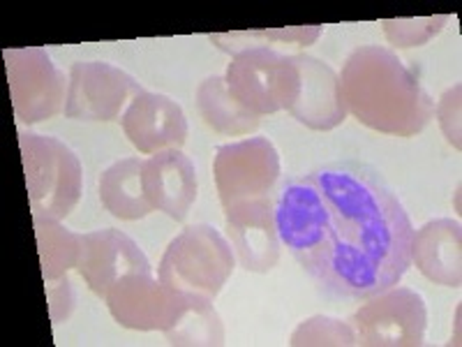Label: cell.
<instances>
[{
  "label": "cell",
  "mask_w": 462,
  "mask_h": 347,
  "mask_svg": "<svg viewBox=\"0 0 462 347\" xmlns=\"http://www.w3.org/2000/svg\"><path fill=\"white\" fill-rule=\"evenodd\" d=\"M289 345L294 347H312V345H336L346 347L356 345V333H354L349 322L336 320V317L315 315L310 320H305L303 324L296 326V332L291 333Z\"/></svg>",
  "instance_id": "obj_24"
},
{
  "label": "cell",
  "mask_w": 462,
  "mask_h": 347,
  "mask_svg": "<svg viewBox=\"0 0 462 347\" xmlns=\"http://www.w3.org/2000/svg\"><path fill=\"white\" fill-rule=\"evenodd\" d=\"M65 118L72 121H118L143 86L132 74L105 61H79L69 68Z\"/></svg>",
  "instance_id": "obj_9"
},
{
  "label": "cell",
  "mask_w": 462,
  "mask_h": 347,
  "mask_svg": "<svg viewBox=\"0 0 462 347\" xmlns=\"http://www.w3.org/2000/svg\"><path fill=\"white\" fill-rule=\"evenodd\" d=\"M300 74V90L289 114L300 126L317 132H328L342 126L346 118L340 95V80L328 63L310 53H291Z\"/></svg>",
  "instance_id": "obj_16"
},
{
  "label": "cell",
  "mask_w": 462,
  "mask_h": 347,
  "mask_svg": "<svg viewBox=\"0 0 462 347\" xmlns=\"http://www.w3.org/2000/svg\"><path fill=\"white\" fill-rule=\"evenodd\" d=\"M169 345H188V347H213L225 342V324L213 301L192 299L188 311L180 320L164 332Z\"/></svg>",
  "instance_id": "obj_22"
},
{
  "label": "cell",
  "mask_w": 462,
  "mask_h": 347,
  "mask_svg": "<svg viewBox=\"0 0 462 347\" xmlns=\"http://www.w3.org/2000/svg\"><path fill=\"white\" fill-rule=\"evenodd\" d=\"M118 121L132 146L143 155L183 148L188 142V116L169 95L143 90L132 98Z\"/></svg>",
  "instance_id": "obj_14"
},
{
  "label": "cell",
  "mask_w": 462,
  "mask_h": 347,
  "mask_svg": "<svg viewBox=\"0 0 462 347\" xmlns=\"http://www.w3.org/2000/svg\"><path fill=\"white\" fill-rule=\"evenodd\" d=\"M77 271L95 296L106 299L109 289L125 276L152 274L151 259L139 243L121 230H95L81 237Z\"/></svg>",
  "instance_id": "obj_13"
},
{
  "label": "cell",
  "mask_w": 462,
  "mask_h": 347,
  "mask_svg": "<svg viewBox=\"0 0 462 347\" xmlns=\"http://www.w3.org/2000/svg\"><path fill=\"white\" fill-rule=\"evenodd\" d=\"M3 56L16 121L37 126L65 114L69 80L56 68L47 49H7Z\"/></svg>",
  "instance_id": "obj_6"
},
{
  "label": "cell",
  "mask_w": 462,
  "mask_h": 347,
  "mask_svg": "<svg viewBox=\"0 0 462 347\" xmlns=\"http://www.w3.org/2000/svg\"><path fill=\"white\" fill-rule=\"evenodd\" d=\"M19 148L32 216L65 220L84 192L79 155L60 139L26 130L19 132Z\"/></svg>",
  "instance_id": "obj_4"
},
{
  "label": "cell",
  "mask_w": 462,
  "mask_h": 347,
  "mask_svg": "<svg viewBox=\"0 0 462 347\" xmlns=\"http://www.w3.org/2000/svg\"><path fill=\"white\" fill-rule=\"evenodd\" d=\"M236 268L231 243L216 227H185L171 239L158 267V278L189 299L216 301Z\"/></svg>",
  "instance_id": "obj_3"
},
{
  "label": "cell",
  "mask_w": 462,
  "mask_h": 347,
  "mask_svg": "<svg viewBox=\"0 0 462 347\" xmlns=\"http://www.w3.org/2000/svg\"><path fill=\"white\" fill-rule=\"evenodd\" d=\"M222 209L243 200L266 197L280 181V153L268 137L222 144L213 160Z\"/></svg>",
  "instance_id": "obj_10"
},
{
  "label": "cell",
  "mask_w": 462,
  "mask_h": 347,
  "mask_svg": "<svg viewBox=\"0 0 462 347\" xmlns=\"http://www.w3.org/2000/svg\"><path fill=\"white\" fill-rule=\"evenodd\" d=\"M273 197L225 206V230L236 262L250 274H268L280 262L282 243L275 230Z\"/></svg>",
  "instance_id": "obj_12"
},
{
  "label": "cell",
  "mask_w": 462,
  "mask_h": 347,
  "mask_svg": "<svg viewBox=\"0 0 462 347\" xmlns=\"http://www.w3.org/2000/svg\"><path fill=\"white\" fill-rule=\"evenodd\" d=\"M326 202V239L305 274L340 299H370L411 267L414 225L373 167L328 163L310 172Z\"/></svg>",
  "instance_id": "obj_1"
},
{
  "label": "cell",
  "mask_w": 462,
  "mask_h": 347,
  "mask_svg": "<svg viewBox=\"0 0 462 347\" xmlns=\"http://www.w3.org/2000/svg\"><path fill=\"white\" fill-rule=\"evenodd\" d=\"M451 16H410V19H386L382 22V31L393 47L411 49L423 47L435 35L444 31Z\"/></svg>",
  "instance_id": "obj_23"
},
{
  "label": "cell",
  "mask_w": 462,
  "mask_h": 347,
  "mask_svg": "<svg viewBox=\"0 0 462 347\" xmlns=\"http://www.w3.org/2000/svg\"><path fill=\"white\" fill-rule=\"evenodd\" d=\"M197 109L206 126L213 132H220L225 137H243L253 135L262 118L253 111H247L234 95L226 90L225 77L213 74L204 80L197 89Z\"/></svg>",
  "instance_id": "obj_19"
},
{
  "label": "cell",
  "mask_w": 462,
  "mask_h": 347,
  "mask_svg": "<svg viewBox=\"0 0 462 347\" xmlns=\"http://www.w3.org/2000/svg\"><path fill=\"white\" fill-rule=\"evenodd\" d=\"M337 80L346 114L382 135L416 137L435 116V100L414 70L379 44L354 49Z\"/></svg>",
  "instance_id": "obj_2"
},
{
  "label": "cell",
  "mask_w": 462,
  "mask_h": 347,
  "mask_svg": "<svg viewBox=\"0 0 462 347\" xmlns=\"http://www.w3.org/2000/svg\"><path fill=\"white\" fill-rule=\"evenodd\" d=\"M142 183L152 211H160L171 220H188L199 195V176L189 155L180 148L152 153L143 160Z\"/></svg>",
  "instance_id": "obj_15"
},
{
  "label": "cell",
  "mask_w": 462,
  "mask_h": 347,
  "mask_svg": "<svg viewBox=\"0 0 462 347\" xmlns=\"http://www.w3.org/2000/svg\"><path fill=\"white\" fill-rule=\"evenodd\" d=\"M324 26H289V28H263V31H236L208 35V42L216 44L220 52L231 58L245 49H273L275 44H291V47H310L319 40Z\"/></svg>",
  "instance_id": "obj_21"
},
{
  "label": "cell",
  "mask_w": 462,
  "mask_h": 347,
  "mask_svg": "<svg viewBox=\"0 0 462 347\" xmlns=\"http://www.w3.org/2000/svg\"><path fill=\"white\" fill-rule=\"evenodd\" d=\"M225 84L247 111L259 118L289 111L299 98L300 74L291 53L275 49H245L231 58Z\"/></svg>",
  "instance_id": "obj_5"
},
{
  "label": "cell",
  "mask_w": 462,
  "mask_h": 347,
  "mask_svg": "<svg viewBox=\"0 0 462 347\" xmlns=\"http://www.w3.org/2000/svg\"><path fill=\"white\" fill-rule=\"evenodd\" d=\"M411 267L430 283L457 289L462 283V227L453 218L430 220L414 230Z\"/></svg>",
  "instance_id": "obj_17"
},
{
  "label": "cell",
  "mask_w": 462,
  "mask_h": 347,
  "mask_svg": "<svg viewBox=\"0 0 462 347\" xmlns=\"http://www.w3.org/2000/svg\"><path fill=\"white\" fill-rule=\"evenodd\" d=\"M32 225H35L37 253H40L44 280L63 278L69 268H77L84 234H77L60 225V220L44 216H32Z\"/></svg>",
  "instance_id": "obj_20"
},
{
  "label": "cell",
  "mask_w": 462,
  "mask_h": 347,
  "mask_svg": "<svg viewBox=\"0 0 462 347\" xmlns=\"http://www.w3.org/2000/svg\"><path fill=\"white\" fill-rule=\"evenodd\" d=\"M44 283H47L49 315H51L53 324H60V322L69 320L74 305H77V292H74L68 276H63V278L44 280Z\"/></svg>",
  "instance_id": "obj_26"
},
{
  "label": "cell",
  "mask_w": 462,
  "mask_h": 347,
  "mask_svg": "<svg viewBox=\"0 0 462 347\" xmlns=\"http://www.w3.org/2000/svg\"><path fill=\"white\" fill-rule=\"evenodd\" d=\"M273 209L280 243L308 271L326 239V202L310 174L284 179Z\"/></svg>",
  "instance_id": "obj_8"
},
{
  "label": "cell",
  "mask_w": 462,
  "mask_h": 347,
  "mask_svg": "<svg viewBox=\"0 0 462 347\" xmlns=\"http://www.w3.org/2000/svg\"><path fill=\"white\" fill-rule=\"evenodd\" d=\"M460 93H462L460 84L451 86V89L441 95L439 102L435 105L437 123H439L447 142L451 144L456 151H460Z\"/></svg>",
  "instance_id": "obj_25"
},
{
  "label": "cell",
  "mask_w": 462,
  "mask_h": 347,
  "mask_svg": "<svg viewBox=\"0 0 462 347\" xmlns=\"http://www.w3.org/2000/svg\"><path fill=\"white\" fill-rule=\"evenodd\" d=\"M346 322L356 333V345L419 347L426 342L428 308L419 292L395 285L365 299Z\"/></svg>",
  "instance_id": "obj_7"
},
{
  "label": "cell",
  "mask_w": 462,
  "mask_h": 347,
  "mask_svg": "<svg viewBox=\"0 0 462 347\" xmlns=\"http://www.w3.org/2000/svg\"><path fill=\"white\" fill-rule=\"evenodd\" d=\"M105 301L111 317L123 329L162 333L176 324L192 304L189 296L167 287L160 278H152V274L125 276L109 289Z\"/></svg>",
  "instance_id": "obj_11"
},
{
  "label": "cell",
  "mask_w": 462,
  "mask_h": 347,
  "mask_svg": "<svg viewBox=\"0 0 462 347\" xmlns=\"http://www.w3.org/2000/svg\"><path fill=\"white\" fill-rule=\"evenodd\" d=\"M142 158H123L100 174L97 192L100 202L118 220H143L152 213L142 183Z\"/></svg>",
  "instance_id": "obj_18"
}]
</instances>
